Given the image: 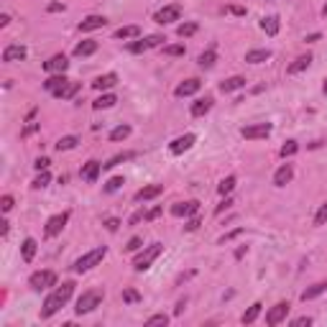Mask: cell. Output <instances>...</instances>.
I'll list each match as a JSON object with an SVG mask.
<instances>
[{"label": "cell", "instance_id": "obj_1", "mask_svg": "<svg viewBox=\"0 0 327 327\" xmlns=\"http://www.w3.org/2000/svg\"><path fill=\"white\" fill-rule=\"evenodd\" d=\"M72 294H74V281H64L62 286H57V289L46 296V302H44V307H41V319L54 317V314L72 299Z\"/></svg>", "mask_w": 327, "mask_h": 327}, {"label": "cell", "instance_id": "obj_2", "mask_svg": "<svg viewBox=\"0 0 327 327\" xmlns=\"http://www.w3.org/2000/svg\"><path fill=\"white\" fill-rule=\"evenodd\" d=\"M105 256H107V248H105V246H100V248H92V251H87L85 256H79V258L74 261V266H72V268H74L77 274H85V271L95 268V266H97V263L105 258Z\"/></svg>", "mask_w": 327, "mask_h": 327}, {"label": "cell", "instance_id": "obj_3", "mask_svg": "<svg viewBox=\"0 0 327 327\" xmlns=\"http://www.w3.org/2000/svg\"><path fill=\"white\" fill-rule=\"evenodd\" d=\"M161 251H164V246H161V243H151V246H146V248L135 256L133 268H135V271H146V268H151V263L161 256Z\"/></svg>", "mask_w": 327, "mask_h": 327}, {"label": "cell", "instance_id": "obj_4", "mask_svg": "<svg viewBox=\"0 0 327 327\" xmlns=\"http://www.w3.org/2000/svg\"><path fill=\"white\" fill-rule=\"evenodd\" d=\"M102 299H105V291H100V289H90V291H85L79 299H77V314H87V312H92V309H97L100 304H102Z\"/></svg>", "mask_w": 327, "mask_h": 327}, {"label": "cell", "instance_id": "obj_5", "mask_svg": "<svg viewBox=\"0 0 327 327\" xmlns=\"http://www.w3.org/2000/svg\"><path fill=\"white\" fill-rule=\"evenodd\" d=\"M29 286H31L34 291H41V289L57 286V274H54V271H36V274H31Z\"/></svg>", "mask_w": 327, "mask_h": 327}, {"label": "cell", "instance_id": "obj_6", "mask_svg": "<svg viewBox=\"0 0 327 327\" xmlns=\"http://www.w3.org/2000/svg\"><path fill=\"white\" fill-rule=\"evenodd\" d=\"M161 41H164L161 34H151V36H146V39H138V41L128 44V51H130V54H143V51H148V49L161 46Z\"/></svg>", "mask_w": 327, "mask_h": 327}, {"label": "cell", "instance_id": "obj_7", "mask_svg": "<svg viewBox=\"0 0 327 327\" xmlns=\"http://www.w3.org/2000/svg\"><path fill=\"white\" fill-rule=\"evenodd\" d=\"M179 18H182V6H177V3L164 6V8H161V11H156V16H153V21H156V23H161V26L174 23V21H179Z\"/></svg>", "mask_w": 327, "mask_h": 327}, {"label": "cell", "instance_id": "obj_8", "mask_svg": "<svg viewBox=\"0 0 327 327\" xmlns=\"http://www.w3.org/2000/svg\"><path fill=\"white\" fill-rule=\"evenodd\" d=\"M289 309H291V304H289V302H279V304H274V307L268 309V314H266V324H271V327L281 324V322L286 319Z\"/></svg>", "mask_w": 327, "mask_h": 327}, {"label": "cell", "instance_id": "obj_9", "mask_svg": "<svg viewBox=\"0 0 327 327\" xmlns=\"http://www.w3.org/2000/svg\"><path fill=\"white\" fill-rule=\"evenodd\" d=\"M67 220H69V212H59V215L49 217V223H46V228H44V235H46V238H57V235L64 230Z\"/></svg>", "mask_w": 327, "mask_h": 327}, {"label": "cell", "instance_id": "obj_10", "mask_svg": "<svg viewBox=\"0 0 327 327\" xmlns=\"http://www.w3.org/2000/svg\"><path fill=\"white\" fill-rule=\"evenodd\" d=\"M271 133V123H256V125H246L240 130V135L246 141H256V138H266Z\"/></svg>", "mask_w": 327, "mask_h": 327}, {"label": "cell", "instance_id": "obj_11", "mask_svg": "<svg viewBox=\"0 0 327 327\" xmlns=\"http://www.w3.org/2000/svg\"><path fill=\"white\" fill-rule=\"evenodd\" d=\"M195 141H197V135H195V133H184V135H179V138H174V141L169 143V151H172L174 156H179V153L189 151V148L195 146Z\"/></svg>", "mask_w": 327, "mask_h": 327}, {"label": "cell", "instance_id": "obj_12", "mask_svg": "<svg viewBox=\"0 0 327 327\" xmlns=\"http://www.w3.org/2000/svg\"><path fill=\"white\" fill-rule=\"evenodd\" d=\"M26 57H29V51H26V46H21V44L6 46V51H3V62H6V64H13V62H23Z\"/></svg>", "mask_w": 327, "mask_h": 327}, {"label": "cell", "instance_id": "obj_13", "mask_svg": "<svg viewBox=\"0 0 327 327\" xmlns=\"http://www.w3.org/2000/svg\"><path fill=\"white\" fill-rule=\"evenodd\" d=\"M67 67H69V62H67V57H64V54H54L49 62H44V69H46V72H51V74H64V72H67Z\"/></svg>", "mask_w": 327, "mask_h": 327}, {"label": "cell", "instance_id": "obj_14", "mask_svg": "<svg viewBox=\"0 0 327 327\" xmlns=\"http://www.w3.org/2000/svg\"><path fill=\"white\" fill-rule=\"evenodd\" d=\"M197 210H200V202L189 200V202H177L172 207V215L174 217H189V215H197Z\"/></svg>", "mask_w": 327, "mask_h": 327}, {"label": "cell", "instance_id": "obj_15", "mask_svg": "<svg viewBox=\"0 0 327 327\" xmlns=\"http://www.w3.org/2000/svg\"><path fill=\"white\" fill-rule=\"evenodd\" d=\"M200 87H202V82L200 79H184L182 85H177V90H174V95L177 97H189V95H195V92H200Z\"/></svg>", "mask_w": 327, "mask_h": 327}, {"label": "cell", "instance_id": "obj_16", "mask_svg": "<svg viewBox=\"0 0 327 327\" xmlns=\"http://www.w3.org/2000/svg\"><path fill=\"white\" fill-rule=\"evenodd\" d=\"M291 179H294V169H291V164H281V167L276 169V174H274V184H276V187H286Z\"/></svg>", "mask_w": 327, "mask_h": 327}, {"label": "cell", "instance_id": "obj_17", "mask_svg": "<svg viewBox=\"0 0 327 327\" xmlns=\"http://www.w3.org/2000/svg\"><path fill=\"white\" fill-rule=\"evenodd\" d=\"M164 192V184H148V187H143V189H138L135 192V202H148V200H153V197H158Z\"/></svg>", "mask_w": 327, "mask_h": 327}, {"label": "cell", "instance_id": "obj_18", "mask_svg": "<svg viewBox=\"0 0 327 327\" xmlns=\"http://www.w3.org/2000/svg\"><path fill=\"white\" fill-rule=\"evenodd\" d=\"M212 97H200V100H195L192 102V107H189V113H192V118H202L205 113H210L212 110Z\"/></svg>", "mask_w": 327, "mask_h": 327}, {"label": "cell", "instance_id": "obj_19", "mask_svg": "<svg viewBox=\"0 0 327 327\" xmlns=\"http://www.w3.org/2000/svg\"><path fill=\"white\" fill-rule=\"evenodd\" d=\"M79 90H82V85H79V82H72V79H69V82H67L64 87H59V90H57V92H51V95H54V97H59V100H72V97H74V95H77Z\"/></svg>", "mask_w": 327, "mask_h": 327}, {"label": "cell", "instance_id": "obj_20", "mask_svg": "<svg viewBox=\"0 0 327 327\" xmlns=\"http://www.w3.org/2000/svg\"><path fill=\"white\" fill-rule=\"evenodd\" d=\"M107 21L102 18V16H87L85 21H79V31L82 34H87V31H97V29H102Z\"/></svg>", "mask_w": 327, "mask_h": 327}, {"label": "cell", "instance_id": "obj_21", "mask_svg": "<svg viewBox=\"0 0 327 327\" xmlns=\"http://www.w3.org/2000/svg\"><path fill=\"white\" fill-rule=\"evenodd\" d=\"M100 169H102V164H100V161H87L85 167H82V179H87V182H97Z\"/></svg>", "mask_w": 327, "mask_h": 327}, {"label": "cell", "instance_id": "obj_22", "mask_svg": "<svg viewBox=\"0 0 327 327\" xmlns=\"http://www.w3.org/2000/svg\"><path fill=\"white\" fill-rule=\"evenodd\" d=\"M115 85H118V74H115V72L100 74V77L92 82V87H95V90H110V87H115Z\"/></svg>", "mask_w": 327, "mask_h": 327}, {"label": "cell", "instance_id": "obj_23", "mask_svg": "<svg viewBox=\"0 0 327 327\" xmlns=\"http://www.w3.org/2000/svg\"><path fill=\"white\" fill-rule=\"evenodd\" d=\"M246 87V77H230V79H225V82H220V92H238V90H243Z\"/></svg>", "mask_w": 327, "mask_h": 327}, {"label": "cell", "instance_id": "obj_24", "mask_svg": "<svg viewBox=\"0 0 327 327\" xmlns=\"http://www.w3.org/2000/svg\"><path fill=\"white\" fill-rule=\"evenodd\" d=\"M327 291V281H317V284H312L309 289H304L302 291V302H309V299H317L319 294H324Z\"/></svg>", "mask_w": 327, "mask_h": 327}, {"label": "cell", "instance_id": "obj_25", "mask_svg": "<svg viewBox=\"0 0 327 327\" xmlns=\"http://www.w3.org/2000/svg\"><path fill=\"white\" fill-rule=\"evenodd\" d=\"M271 59V51L268 49H251L246 54V62L248 64H261V62H268Z\"/></svg>", "mask_w": 327, "mask_h": 327}, {"label": "cell", "instance_id": "obj_26", "mask_svg": "<svg viewBox=\"0 0 327 327\" xmlns=\"http://www.w3.org/2000/svg\"><path fill=\"white\" fill-rule=\"evenodd\" d=\"M261 29H263L268 36H276V34H279V29H281V23H279V18H276V16H266V18H261Z\"/></svg>", "mask_w": 327, "mask_h": 327}, {"label": "cell", "instance_id": "obj_27", "mask_svg": "<svg viewBox=\"0 0 327 327\" xmlns=\"http://www.w3.org/2000/svg\"><path fill=\"white\" fill-rule=\"evenodd\" d=\"M309 64H312V57H309V54H304V57H296V59H294V64H289V69H286V72H289V74H299V72H304Z\"/></svg>", "mask_w": 327, "mask_h": 327}, {"label": "cell", "instance_id": "obj_28", "mask_svg": "<svg viewBox=\"0 0 327 327\" xmlns=\"http://www.w3.org/2000/svg\"><path fill=\"white\" fill-rule=\"evenodd\" d=\"M36 248H39V246H36V240H34V238H26V240H23V246H21V256H23V261H26V263H31V261H34Z\"/></svg>", "mask_w": 327, "mask_h": 327}, {"label": "cell", "instance_id": "obj_29", "mask_svg": "<svg viewBox=\"0 0 327 327\" xmlns=\"http://www.w3.org/2000/svg\"><path fill=\"white\" fill-rule=\"evenodd\" d=\"M130 158H135V151H123V153H115L107 164H102V169H113V167H118V164H123V161H130Z\"/></svg>", "mask_w": 327, "mask_h": 327}, {"label": "cell", "instance_id": "obj_30", "mask_svg": "<svg viewBox=\"0 0 327 327\" xmlns=\"http://www.w3.org/2000/svg\"><path fill=\"white\" fill-rule=\"evenodd\" d=\"M95 51H97V41H92V39L74 46V57H90V54H95Z\"/></svg>", "mask_w": 327, "mask_h": 327}, {"label": "cell", "instance_id": "obj_31", "mask_svg": "<svg viewBox=\"0 0 327 327\" xmlns=\"http://www.w3.org/2000/svg\"><path fill=\"white\" fill-rule=\"evenodd\" d=\"M67 82H69V79H67L64 74H54V77H49V79L44 82V90H46V92H57V90L64 87Z\"/></svg>", "mask_w": 327, "mask_h": 327}, {"label": "cell", "instance_id": "obj_32", "mask_svg": "<svg viewBox=\"0 0 327 327\" xmlns=\"http://www.w3.org/2000/svg\"><path fill=\"white\" fill-rule=\"evenodd\" d=\"M261 309H263V304H261V302H256V304H251V307H248V312H246V314L240 317V322H243V324H253V322L258 319V314H261Z\"/></svg>", "mask_w": 327, "mask_h": 327}, {"label": "cell", "instance_id": "obj_33", "mask_svg": "<svg viewBox=\"0 0 327 327\" xmlns=\"http://www.w3.org/2000/svg\"><path fill=\"white\" fill-rule=\"evenodd\" d=\"M141 36V29L138 26H120L118 31H115V39H138Z\"/></svg>", "mask_w": 327, "mask_h": 327}, {"label": "cell", "instance_id": "obj_34", "mask_svg": "<svg viewBox=\"0 0 327 327\" xmlns=\"http://www.w3.org/2000/svg\"><path fill=\"white\" fill-rule=\"evenodd\" d=\"M215 62H217V54H215V49H207V51H202V54H200V59H197V64H200L202 69H210Z\"/></svg>", "mask_w": 327, "mask_h": 327}, {"label": "cell", "instance_id": "obj_35", "mask_svg": "<svg viewBox=\"0 0 327 327\" xmlns=\"http://www.w3.org/2000/svg\"><path fill=\"white\" fill-rule=\"evenodd\" d=\"M115 102H118V97H115L113 92H107V95H102V97H97V100L92 102V107H95V110H105V107H113Z\"/></svg>", "mask_w": 327, "mask_h": 327}, {"label": "cell", "instance_id": "obj_36", "mask_svg": "<svg viewBox=\"0 0 327 327\" xmlns=\"http://www.w3.org/2000/svg\"><path fill=\"white\" fill-rule=\"evenodd\" d=\"M77 143H79V138H77V135H64V138H59V141H57V151H72Z\"/></svg>", "mask_w": 327, "mask_h": 327}, {"label": "cell", "instance_id": "obj_37", "mask_svg": "<svg viewBox=\"0 0 327 327\" xmlns=\"http://www.w3.org/2000/svg\"><path fill=\"white\" fill-rule=\"evenodd\" d=\"M197 29H200V26H197V23H192V21H189V23H182V26L177 29V36H179V39L195 36V34H197Z\"/></svg>", "mask_w": 327, "mask_h": 327}, {"label": "cell", "instance_id": "obj_38", "mask_svg": "<svg viewBox=\"0 0 327 327\" xmlns=\"http://www.w3.org/2000/svg\"><path fill=\"white\" fill-rule=\"evenodd\" d=\"M130 135V125H118L110 130V141H125Z\"/></svg>", "mask_w": 327, "mask_h": 327}, {"label": "cell", "instance_id": "obj_39", "mask_svg": "<svg viewBox=\"0 0 327 327\" xmlns=\"http://www.w3.org/2000/svg\"><path fill=\"white\" fill-rule=\"evenodd\" d=\"M233 189H235V177H225V179L217 184V192H220L223 197H228Z\"/></svg>", "mask_w": 327, "mask_h": 327}, {"label": "cell", "instance_id": "obj_40", "mask_svg": "<svg viewBox=\"0 0 327 327\" xmlns=\"http://www.w3.org/2000/svg\"><path fill=\"white\" fill-rule=\"evenodd\" d=\"M296 151H299V143H296V141H286L279 153H281V158H289V156H294Z\"/></svg>", "mask_w": 327, "mask_h": 327}, {"label": "cell", "instance_id": "obj_41", "mask_svg": "<svg viewBox=\"0 0 327 327\" xmlns=\"http://www.w3.org/2000/svg\"><path fill=\"white\" fill-rule=\"evenodd\" d=\"M49 182H51V174L44 169V172H39V177L34 179V184H31V187H34V189H41V187H46Z\"/></svg>", "mask_w": 327, "mask_h": 327}, {"label": "cell", "instance_id": "obj_42", "mask_svg": "<svg viewBox=\"0 0 327 327\" xmlns=\"http://www.w3.org/2000/svg\"><path fill=\"white\" fill-rule=\"evenodd\" d=\"M123 184H125V179H123V177H113V179H107V182H105V192H118Z\"/></svg>", "mask_w": 327, "mask_h": 327}, {"label": "cell", "instance_id": "obj_43", "mask_svg": "<svg viewBox=\"0 0 327 327\" xmlns=\"http://www.w3.org/2000/svg\"><path fill=\"white\" fill-rule=\"evenodd\" d=\"M167 322H169V314H164V312H161V314H153V317H148V319H146V327H156V324H167Z\"/></svg>", "mask_w": 327, "mask_h": 327}, {"label": "cell", "instance_id": "obj_44", "mask_svg": "<svg viewBox=\"0 0 327 327\" xmlns=\"http://www.w3.org/2000/svg\"><path fill=\"white\" fill-rule=\"evenodd\" d=\"M123 302L125 304H135V302H141V294L135 289H123Z\"/></svg>", "mask_w": 327, "mask_h": 327}, {"label": "cell", "instance_id": "obj_45", "mask_svg": "<svg viewBox=\"0 0 327 327\" xmlns=\"http://www.w3.org/2000/svg\"><path fill=\"white\" fill-rule=\"evenodd\" d=\"M167 57H184V44H174V46H164Z\"/></svg>", "mask_w": 327, "mask_h": 327}, {"label": "cell", "instance_id": "obj_46", "mask_svg": "<svg viewBox=\"0 0 327 327\" xmlns=\"http://www.w3.org/2000/svg\"><path fill=\"white\" fill-rule=\"evenodd\" d=\"M141 248H143V240H141L138 235H135V238H130V240H128V246H125V251H128V253H135V251H141Z\"/></svg>", "mask_w": 327, "mask_h": 327}, {"label": "cell", "instance_id": "obj_47", "mask_svg": "<svg viewBox=\"0 0 327 327\" xmlns=\"http://www.w3.org/2000/svg\"><path fill=\"white\" fill-rule=\"evenodd\" d=\"M0 210H3V212H11V210H13V197H11V195H3V197H0Z\"/></svg>", "mask_w": 327, "mask_h": 327}, {"label": "cell", "instance_id": "obj_48", "mask_svg": "<svg viewBox=\"0 0 327 327\" xmlns=\"http://www.w3.org/2000/svg\"><path fill=\"white\" fill-rule=\"evenodd\" d=\"M324 223H327V202H324V205L319 207V212L314 215V225H324Z\"/></svg>", "mask_w": 327, "mask_h": 327}, {"label": "cell", "instance_id": "obj_49", "mask_svg": "<svg viewBox=\"0 0 327 327\" xmlns=\"http://www.w3.org/2000/svg\"><path fill=\"white\" fill-rule=\"evenodd\" d=\"M233 205H235V202H233L230 197H225V200H223V202L217 205V210H215V215H223V212H225V210H230Z\"/></svg>", "mask_w": 327, "mask_h": 327}, {"label": "cell", "instance_id": "obj_50", "mask_svg": "<svg viewBox=\"0 0 327 327\" xmlns=\"http://www.w3.org/2000/svg\"><path fill=\"white\" fill-rule=\"evenodd\" d=\"M49 164H51V161H49L46 156H39V158L34 161V167H36L39 172H44V169H49Z\"/></svg>", "mask_w": 327, "mask_h": 327}, {"label": "cell", "instance_id": "obj_51", "mask_svg": "<svg viewBox=\"0 0 327 327\" xmlns=\"http://www.w3.org/2000/svg\"><path fill=\"white\" fill-rule=\"evenodd\" d=\"M102 225H105V228H107L110 233H115V230L120 228V220H118V217H107V220H105Z\"/></svg>", "mask_w": 327, "mask_h": 327}, {"label": "cell", "instance_id": "obj_52", "mask_svg": "<svg viewBox=\"0 0 327 327\" xmlns=\"http://www.w3.org/2000/svg\"><path fill=\"white\" fill-rule=\"evenodd\" d=\"M200 225H202V223H200V217H192V220H189V223L184 225V230H187V233H195V230H197Z\"/></svg>", "mask_w": 327, "mask_h": 327}, {"label": "cell", "instance_id": "obj_53", "mask_svg": "<svg viewBox=\"0 0 327 327\" xmlns=\"http://www.w3.org/2000/svg\"><path fill=\"white\" fill-rule=\"evenodd\" d=\"M240 233H243V230L238 228V230H233V233H228V235H223V238H220V246H225V243H230V240H233V238H238Z\"/></svg>", "mask_w": 327, "mask_h": 327}, {"label": "cell", "instance_id": "obj_54", "mask_svg": "<svg viewBox=\"0 0 327 327\" xmlns=\"http://www.w3.org/2000/svg\"><path fill=\"white\" fill-rule=\"evenodd\" d=\"M291 324H294V327H304V324H312V317H296Z\"/></svg>", "mask_w": 327, "mask_h": 327}, {"label": "cell", "instance_id": "obj_55", "mask_svg": "<svg viewBox=\"0 0 327 327\" xmlns=\"http://www.w3.org/2000/svg\"><path fill=\"white\" fill-rule=\"evenodd\" d=\"M228 11H230L233 16H246V8H240V6H230Z\"/></svg>", "mask_w": 327, "mask_h": 327}, {"label": "cell", "instance_id": "obj_56", "mask_svg": "<svg viewBox=\"0 0 327 327\" xmlns=\"http://www.w3.org/2000/svg\"><path fill=\"white\" fill-rule=\"evenodd\" d=\"M158 215H161V207H153L151 212H146V220H156Z\"/></svg>", "mask_w": 327, "mask_h": 327}, {"label": "cell", "instance_id": "obj_57", "mask_svg": "<svg viewBox=\"0 0 327 327\" xmlns=\"http://www.w3.org/2000/svg\"><path fill=\"white\" fill-rule=\"evenodd\" d=\"M141 220H146V212H135V215L130 217V225H135V223H141Z\"/></svg>", "mask_w": 327, "mask_h": 327}, {"label": "cell", "instance_id": "obj_58", "mask_svg": "<svg viewBox=\"0 0 327 327\" xmlns=\"http://www.w3.org/2000/svg\"><path fill=\"white\" fill-rule=\"evenodd\" d=\"M0 235H8V220H0Z\"/></svg>", "mask_w": 327, "mask_h": 327}, {"label": "cell", "instance_id": "obj_59", "mask_svg": "<svg viewBox=\"0 0 327 327\" xmlns=\"http://www.w3.org/2000/svg\"><path fill=\"white\" fill-rule=\"evenodd\" d=\"M49 11H51V13H57V11H64V6H62V3H51V6H49Z\"/></svg>", "mask_w": 327, "mask_h": 327}, {"label": "cell", "instance_id": "obj_60", "mask_svg": "<svg viewBox=\"0 0 327 327\" xmlns=\"http://www.w3.org/2000/svg\"><path fill=\"white\" fill-rule=\"evenodd\" d=\"M182 312H184V299L177 302V307H174V314H182Z\"/></svg>", "mask_w": 327, "mask_h": 327}, {"label": "cell", "instance_id": "obj_61", "mask_svg": "<svg viewBox=\"0 0 327 327\" xmlns=\"http://www.w3.org/2000/svg\"><path fill=\"white\" fill-rule=\"evenodd\" d=\"M304 41H309V44H314V41H319V34H309Z\"/></svg>", "mask_w": 327, "mask_h": 327}, {"label": "cell", "instance_id": "obj_62", "mask_svg": "<svg viewBox=\"0 0 327 327\" xmlns=\"http://www.w3.org/2000/svg\"><path fill=\"white\" fill-rule=\"evenodd\" d=\"M8 23H11V16L3 13V16H0V26H8Z\"/></svg>", "mask_w": 327, "mask_h": 327}, {"label": "cell", "instance_id": "obj_63", "mask_svg": "<svg viewBox=\"0 0 327 327\" xmlns=\"http://www.w3.org/2000/svg\"><path fill=\"white\" fill-rule=\"evenodd\" d=\"M322 13H324V16H327V6H324V8H322Z\"/></svg>", "mask_w": 327, "mask_h": 327}, {"label": "cell", "instance_id": "obj_64", "mask_svg": "<svg viewBox=\"0 0 327 327\" xmlns=\"http://www.w3.org/2000/svg\"><path fill=\"white\" fill-rule=\"evenodd\" d=\"M324 92H327V79H324Z\"/></svg>", "mask_w": 327, "mask_h": 327}]
</instances>
